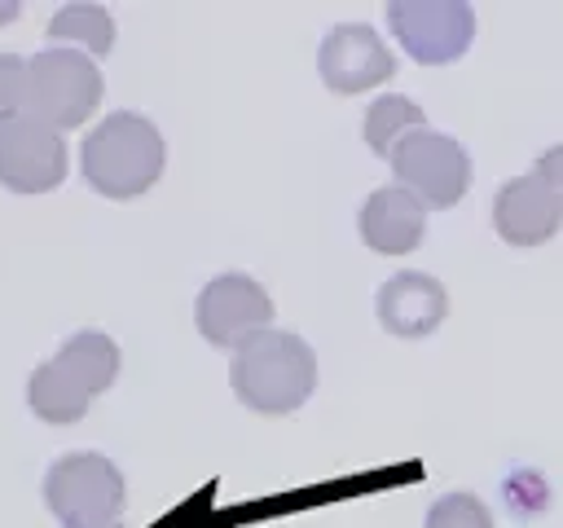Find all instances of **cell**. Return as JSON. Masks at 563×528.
Returning <instances> with one entry per match:
<instances>
[{
  "label": "cell",
  "instance_id": "obj_1",
  "mask_svg": "<svg viewBox=\"0 0 563 528\" xmlns=\"http://www.w3.org/2000/svg\"><path fill=\"white\" fill-rule=\"evenodd\" d=\"M114 374H119V343L101 330H79L57 348L53 361L35 365L26 383V405L35 409V418L53 427L79 422L92 396L114 383Z\"/></svg>",
  "mask_w": 563,
  "mask_h": 528
},
{
  "label": "cell",
  "instance_id": "obj_2",
  "mask_svg": "<svg viewBox=\"0 0 563 528\" xmlns=\"http://www.w3.org/2000/svg\"><path fill=\"white\" fill-rule=\"evenodd\" d=\"M163 163H167L163 132L145 114H136V110L106 114L84 136V150H79L84 180L97 194H106V198H136V194H145L163 176Z\"/></svg>",
  "mask_w": 563,
  "mask_h": 528
},
{
  "label": "cell",
  "instance_id": "obj_3",
  "mask_svg": "<svg viewBox=\"0 0 563 528\" xmlns=\"http://www.w3.org/2000/svg\"><path fill=\"white\" fill-rule=\"evenodd\" d=\"M233 396L255 414H290L317 387V352L290 330H264L233 352Z\"/></svg>",
  "mask_w": 563,
  "mask_h": 528
},
{
  "label": "cell",
  "instance_id": "obj_4",
  "mask_svg": "<svg viewBox=\"0 0 563 528\" xmlns=\"http://www.w3.org/2000/svg\"><path fill=\"white\" fill-rule=\"evenodd\" d=\"M101 101V75L79 48H44L26 62V110L53 132L79 128Z\"/></svg>",
  "mask_w": 563,
  "mask_h": 528
},
{
  "label": "cell",
  "instance_id": "obj_5",
  "mask_svg": "<svg viewBox=\"0 0 563 528\" xmlns=\"http://www.w3.org/2000/svg\"><path fill=\"white\" fill-rule=\"evenodd\" d=\"M123 502V475L106 453H62L44 475V506L62 519V528L114 524Z\"/></svg>",
  "mask_w": 563,
  "mask_h": 528
},
{
  "label": "cell",
  "instance_id": "obj_6",
  "mask_svg": "<svg viewBox=\"0 0 563 528\" xmlns=\"http://www.w3.org/2000/svg\"><path fill=\"white\" fill-rule=\"evenodd\" d=\"M391 176L422 207H453L471 189V154L453 136L418 128L391 150Z\"/></svg>",
  "mask_w": 563,
  "mask_h": 528
},
{
  "label": "cell",
  "instance_id": "obj_7",
  "mask_svg": "<svg viewBox=\"0 0 563 528\" xmlns=\"http://www.w3.org/2000/svg\"><path fill=\"white\" fill-rule=\"evenodd\" d=\"M387 26L413 62L444 66L471 48L475 9L462 0H396L387 4Z\"/></svg>",
  "mask_w": 563,
  "mask_h": 528
},
{
  "label": "cell",
  "instance_id": "obj_8",
  "mask_svg": "<svg viewBox=\"0 0 563 528\" xmlns=\"http://www.w3.org/2000/svg\"><path fill=\"white\" fill-rule=\"evenodd\" d=\"M194 321H198V334L216 348H242L251 343L255 334L273 330V299L268 290L246 277V273H220L211 277L202 290H198V304H194Z\"/></svg>",
  "mask_w": 563,
  "mask_h": 528
},
{
  "label": "cell",
  "instance_id": "obj_9",
  "mask_svg": "<svg viewBox=\"0 0 563 528\" xmlns=\"http://www.w3.org/2000/svg\"><path fill=\"white\" fill-rule=\"evenodd\" d=\"M66 180V141L48 123L18 114L0 123V185L13 194H48Z\"/></svg>",
  "mask_w": 563,
  "mask_h": 528
},
{
  "label": "cell",
  "instance_id": "obj_10",
  "mask_svg": "<svg viewBox=\"0 0 563 528\" xmlns=\"http://www.w3.org/2000/svg\"><path fill=\"white\" fill-rule=\"evenodd\" d=\"M317 70H321L330 92H365V88L396 75V57L378 40L374 26L339 22V26L325 31V40L317 48Z\"/></svg>",
  "mask_w": 563,
  "mask_h": 528
},
{
  "label": "cell",
  "instance_id": "obj_11",
  "mask_svg": "<svg viewBox=\"0 0 563 528\" xmlns=\"http://www.w3.org/2000/svg\"><path fill=\"white\" fill-rule=\"evenodd\" d=\"M559 224H563V207L532 172L506 180L493 198V229L506 246H519V251L541 246L559 233Z\"/></svg>",
  "mask_w": 563,
  "mask_h": 528
},
{
  "label": "cell",
  "instance_id": "obj_12",
  "mask_svg": "<svg viewBox=\"0 0 563 528\" xmlns=\"http://www.w3.org/2000/svg\"><path fill=\"white\" fill-rule=\"evenodd\" d=\"M374 308H378V321H383L387 334L422 339V334H431V330L444 321L449 295H444V286H440L431 273L405 268V273H396V277H387V282L378 286Z\"/></svg>",
  "mask_w": 563,
  "mask_h": 528
},
{
  "label": "cell",
  "instance_id": "obj_13",
  "mask_svg": "<svg viewBox=\"0 0 563 528\" xmlns=\"http://www.w3.org/2000/svg\"><path fill=\"white\" fill-rule=\"evenodd\" d=\"M356 224H361V242L369 251H378V255H405L427 233V207L409 189L383 185V189H374L361 202Z\"/></svg>",
  "mask_w": 563,
  "mask_h": 528
},
{
  "label": "cell",
  "instance_id": "obj_14",
  "mask_svg": "<svg viewBox=\"0 0 563 528\" xmlns=\"http://www.w3.org/2000/svg\"><path fill=\"white\" fill-rule=\"evenodd\" d=\"M48 40H57V48H79L88 57H106L114 48V22L101 4H66L53 13Z\"/></svg>",
  "mask_w": 563,
  "mask_h": 528
},
{
  "label": "cell",
  "instance_id": "obj_15",
  "mask_svg": "<svg viewBox=\"0 0 563 528\" xmlns=\"http://www.w3.org/2000/svg\"><path fill=\"white\" fill-rule=\"evenodd\" d=\"M418 128H427V114H422V106L418 101H409V97H400V92H387V97H378L369 110H365V145L378 154V158H391V150L409 136V132H418Z\"/></svg>",
  "mask_w": 563,
  "mask_h": 528
},
{
  "label": "cell",
  "instance_id": "obj_16",
  "mask_svg": "<svg viewBox=\"0 0 563 528\" xmlns=\"http://www.w3.org/2000/svg\"><path fill=\"white\" fill-rule=\"evenodd\" d=\"M427 528H493V510L475 493H444L431 502Z\"/></svg>",
  "mask_w": 563,
  "mask_h": 528
},
{
  "label": "cell",
  "instance_id": "obj_17",
  "mask_svg": "<svg viewBox=\"0 0 563 528\" xmlns=\"http://www.w3.org/2000/svg\"><path fill=\"white\" fill-rule=\"evenodd\" d=\"M26 110V62L18 53H0V123Z\"/></svg>",
  "mask_w": 563,
  "mask_h": 528
},
{
  "label": "cell",
  "instance_id": "obj_18",
  "mask_svg": "<svg viewBox=\"0 0 563 528\" xmlns=\"http://www.w3.org/2000/svg\"><path fill=\"white\" fill-rule=\"evenodd\" d=\"M532 176L559 198V207H563V145H550L537 163H532Z\"/></svg>",
  "mask_w": 563,
  "mask_h": 528
},
{
  "label": "cell",
  "instance_id": "obj_19",
  "mask_svg": "<svg viewBox=\"0 0 563 528\" xmlns=\"http://www.w3.org/2000/svg\"><path fill=\"white\" fill-rule=\"evenodd\" d=\"M92 528H123V524H119V519H114V524H92Z\"/></svg>",
  "mask_w": 563,
  "mask_h": 528
}]
</instances>
